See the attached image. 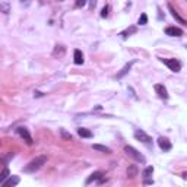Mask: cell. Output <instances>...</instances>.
Masks as SVG:
<instances>
[{
	"label": "cell",
	"mask_w": 187,
	"mask_h": 187,
	"mask_svg": "<svg viewBox=\"0 0 187 187\" xmlns=\"http://www.w3.org/2000/svg\"><path fill=\"white\" fill-rule=\"evenodd\" d=\"M152 174H154V167H146V168H145L143 177L149 178V177H152Z\"/></svg>",
	"instance_id": "cell-19"
},
{
	"label": "cell",
	"mask_w": 187,
	"mask_h": 187,
	"mask_svg": "<svg viewBox=\"0 0 187 187\" xmlns=\"http://www.w3.org/2000/svg\"><path fill=\"white\" fill-rule=\"evenodd\" d=\"M124 152L129 155V157H132L134 161H138V162H142V164L146 162V159H145L143 155L140 154L138 149H134L133 146H129V145H127V146H124Z\"/></svg>",
	"instance_id": "cell-2"
},
{
	"label": "cell",
	"mask_w": 187,
	"mask_h": 187,
	"mask_svg": "<svg viewBox=\"0 0 187 187\" xmlns=\"http://www.w3.org/2000/svg\"><path fill=\"white\" fill-rule=\"evenodd\" d=\"M104 175V173L102 171H95V173H92L89 177L86 178V181H85V184H91L92 181H96V180H100L101 177Z\"/></svg>",
	"instance_id": "cell-11"
},
{
	"label": "cell",
	"mask_w": 187,
	"mask_h": 187,
	"mask_svg": "<svg viewBox=\"0 0 187 187\" xmlns=\"http://www.w3.org/2000/svg\"><path fill=\"white\" fill-rule=\"evenodd\" d=\"M60 134H62V138L64 140H72V134L69 133V132H66L64 129H60Z\"/></svg>",
	"instance_id": "cell-20"
},
{
	"label": "cell",
	"mask_w": 187,
	"mask_h": 187,
	"mask_svg": "<svg viewBox=\"0 0 187 187\" xmlns=\"http://www.w3.org/2000/svg\"><path fill=\"white\" fill-rule=\"evenodd\" d=\"M0 10H2L3 13H9L10 12L9 5H7V3H0Z\"/></svg>",
	"instance_id": "cell-22"
},
{
	"label": "cell",
	"mask_w": 187,
	"mask_h": 187,
	"mask_svg": "<svg viewBox=\"0 0 187 187\" xmlns=\"http://www.w3.org/2000/svg\"><path fill=\"white\" fill-rule=\"evenodd\" d=\"M127 174H129L130 177H134V175H138V171H136V168L134 167H132L129 171H127Z\"/></svg>",
	"instance_id": "cell-25"
},
{
	"label": "cell",
	"mask_w": 187,
	"mask_h": 187,
	"mask_svg": "<svg viewBox=\"0 0 187 187\" xmlns=\"http://www.w3.org/2000/svg\"><path fill=\"white\" fill-rule=\"evenodd\" d=\"M138 24H139V25H146V24H148V15H146V13L140 15V18H139V21H138Z\"/></svg>",
	"instance_id": "cell-21"
},
{
	"label": "cell",
	"mask_w": 187,
	"mask_h": 187,
	"mask_svg": "<svg viewBox=\"0 0 187 187\" xmlns=\"http://www.w3.org/2000/svg\"><path fill=\"white\" fill-rule=\"evenodd\" d=\"M21 180H19V177L18 175H10V178L7 180V181H3V184L2 186H5V187H13V186H16L18 183H19Z\"/></svg>",
	"instance_id": "cell-12"
},
{
	"label": "cell",
	"mask_w": 187,
	"mask_h": 187,
	"mask_svg": "<svg viewBox=\"0 0 187 187\" xmlns=\"http://www.w3.org/2000/svg\"><path fill=\"white\" fill-rule=\"evenodd\" d=\"M77 134H79L81 138H85V139H91L92 136H94L91 130L85 129V127H79V129H77Z\"/></svg>",
	"instance_id": "cell-13"
},
{
	"label": "cell",
	"mask_w": 187,
	"mask_h": 187,
	"mask_svg": "<svg viewBox=\"0 0 187 187\" xmlns=\"http://www.w3.org/2000/svg\"><path fill=\"white\" fill-rule=\"evenodd\" d=\"M145 184H154V180H145Z\"/></svg>",
	"instance_id": "cell-28"
},
{
	"label": "cell",
	"mask_w": 187,
	"mask_h": 187,
	"mask_svg": "<svg viewBox=\"0 0 187 187\" xmlns=\"http://www.w3.org/2000/svg\"><path fill=\"white\" fill-rule=\"evenodd\" d=\"M158 146L161 149H162L164 152H168V151H171V148H173V145H171V142L167 139V138H158Z\"/></svg>",
	"instance_id": "cell-6"
},
{
	"label": "cell",
	"mask_w": 187,
	"mask_h": 187,
	"mask_svg": "<svg viewBox=\"0 0 187 187\" xmlns=\"http://www.w3.org/2000/svg\"><path fill=\"white\" fill-rule=\"evenodd\" d=\"M136 31H138V28H136V26H130V28L124 29V31H123V32H121L120 35L123 37V38H127V37H129L130 34H134Z\"/></svg>",
	"instance_id": "cell-17"
},
{
	"label": "cell",
	"mask_w": 187,
	"mask_h": 187,
	"mask_svg": "<svg viewBox=\"0 0 187 187\" xmlns=\"http://www.w3.org/2000/svg\"><path fill=\"white\" fill-rule=\"evenodd\" d=\"M73 57H75V63H76V64H82V63H83V54H82L81 50H75Z\"/></svg>",
	"instance_id": "cell-15"
},
{
	"label": "cell",
	"mask_w": 187,
	"mask_h": 187,
	"mask_svg": "<svg viewBox=\"0 0 187 187\" xmlns=\"http://www.w3.org/2000/svg\"><path fill=\"white\" fill-rule=\"evenodd\" d=\"M168 9H170V12H171V15H173L174 19H177L178 22H180V24H183V25H187V21H186V19H183L181 16H180V15L177 13V10H175V9L173 7V5H168Z\"/></svg>",
	"instance_id": "cell-10"
},
{
	"label": "cell",
	"mask_w": 187,
	"mask_h": 187,
	"mask_svg": "<svg viewBox=\"0 0 187 187\" xmlns=\"http://www.w3.org/2000/svg\"><path fill=\"white\" fill-rule=\"evenodd\" d=\"M47 162V157L45 155H41V157H37V158L31 159L26 165L24 167V173L26 174H34L37 173L38 170H41V168L44 167V164Z\"/></svg>",
	"instance_id": "cell-1"
},
{
	"label": "cell",
	"mask_w": 187,
	"mask_h": 187,
	"mask_svg": "<svg viewBox=\"0 0 187 187\" xmlns=\"http://www.w3.org/2000/svg\"><path fill=\"white\" fill-rule=\"evenodd\" d=\"M165 34L170 35V37H181V35H183V29L175 28V26H168V28L165 29Z\"/></svg>",
	"instance_id": "cell-8"
},
{
	"label": "cell",
	"mask_w": 187,
	"mask_h": 187,
	"mask_svg": "<svg viewBox=\"0 0 187 187\" xmlns=\"http://www.w3.org/2000/svg\"><path fill=\"white\" fill-rule=\"evenodd\" d=\"M92 149H95V151H100V152H104V154H111V149L107 148V146H104V145H92Z\"/></svg>",
	"instance_id": "cell-16"
},
{
	"label": "cell",
	"mask_w": 187,
	"mask_h": 187,
	"mask_svg": "<svg viewBox=\"0 0 187 187\" xmlns=\"http://www.w3.org/2000/svg\"><path fill=\"white\" fill-rule=\"evenodd\" d=\"M155 92L158 94V96L161 100H168V92H167V88L161 85V83H157L155 85Z\"/></svg>",
	"instance_id": "cell-7"
},
{
	"label": "cell",
	"mask_w": 187,
	"mask_h": 187,
	"mask_svg": "<svg viewBox=\"0 0 187 187\" xmlns=\"http://www.w3.org/2000/svg\"><path fill=\"white\" fill-rule=\"evenodd\" d=\"M134 138L139 140V142L145 143V145H151V143H152V139H151V136L145 133L143 130H136V132H134Z\"/></svg>",
	"instance_id": "cell-5"
},
{
	"label": "cell",
	"mask_w": 187,
	"mask_h": 187,
	"mask_svg": "<svg viewBox=\"0 0 187 187\" xmlns=\"http://www.w3.org/2000/svg\"><path fill=\"white\" fill-rule=\"evenodd\" d=\"M66 54V47L64 45H56V48H54V51H53V56L56 58H62L63 56Z\"/></svg>",
	"instance_id": "cell-9"
},
{
	"label": "cell",
	"mask_w": 187,
	"mask_h": 187,
	"mask_svg": "<svg viewBox=\"0 0 187 187\" xmlns=\"http://www.w3.org/2000/svg\"><path fill=\"white\" fill-rule=\"evenodd\" d=\"M132 64H133V63H127V64H126V66L121 69L120 72L117 73V76H115V77H117V79H121L123 76H126V75L130 72V69H132Z\"/></svg>",
	"instance_id": "cell-14"
},
{
	"label": "cell",
	"mask_w": 187,
	"mask_h": 187,
	"mask_svg": "<svg viewBox=\"0 0 187 187\" xmlns=\"http://www.w3.org/2000/svg\"><path fill=\"white\" fill-rule=\"evenodd\" d=\"M88 0H76V7H83V6L86 5Z\"/></svg>",
	"instance_id": "cell-26"
},
{
	"label": "cell",
	"mask_w": 187,
	"mask_h": 187,
	"mask_svg": "<svg viewBox=\"0 0 187 187\" xmlns=\"http://www.w3.org/2000/svg\"><path fill=\"white\" fill-rule=\"evenodd\" d=\"M35 96H43V92H38V91H37V92H35Z\"/></svg>",
	"instance_id": "cell-29"
},
{
	"label": "cell",
	"mask_w": 187,
	"mask_h": 187,
	"mask_svg": "<svg viewBox=\"0 0 187 187\" xmlns=\"http://www.w3.org/2000/svg\"><path fill=\"white\" fill-rule=\"evenodd\" d=\"M7 177H9V170H7V168H5V170H3V173L0 174V186L3 184V181H5Z\"/></svg>",
	"instance_id": "cell-18"
},
{
	"label": "cell",
	"mask_w": 187,
	"mask_h": 187,
	"mask_svg": "<svg viewBox=\"0 0 187 187\" xmlns=\"http://www.w3.org/2000/svg\"><path fill=\"white\" fill-rule=\"evenodd\" d=\"M16 133L19 134L21 138H22V139H24L28 145H32V143H34L32 136H31V133L28 132V129H26V127H24V126H21V127H18V129H16Z\"/></svg>",
	"instance_id": "cell-4"
},
{
	"label": "cell",
	"mask_w": 187,
	"mask_h": 187,
	"mask_svg": "<svg viewBox=\"0 0 187 187\" xmlns=\"http://www.w3.org/2000/svg\"><path fill=\"white\" fill-rule=\"evenodd\" d=\"M19 2H21V5H22V6H29L32 0H19Z\"/></svg>",
	"instance_id": "cell-27"
},
{
	"label": "cell",
	"mask_w": 187,
	"mask_h": 187,
	"mask_svg": "<svg viewBox=\"0 0 187 187\" xmlns=\"http://www.w3.org/2000/svg\"><path fill=\"white\" fill-rule=\"evenodd\" d=\"M159 62H162L165 66L170 67V70H173V72L178 73L181 70V63L175 60V58H159Z\"/></svg>",
	"instance_id": "cell-3"
},
{
	"label": "cell",
	"mask_w": 187,
	"mask_h": 187,
	"mask_svg": "<svg viewBox=\"0 0 187 187\" xmlns=\"http://www.w3.org/2000/svg\"><path fill=\"white\" fill-rule=\"evenodd\" d=\"M108 9H110L108 6H104V7H102V10H101V16H102V18H107V16H108Z\"/></svg>",
	"instance_id": "cell-23"
},
{
	"label": "cell",
	"mask_w": 187,
	"mask_h": 187,
	"mask_svg": "<svg viewBox=\"0 0 187 187\" xmlns=\"http://www.w3.org/2000/svg\"><path fill=\"white\" fill-rule=\"evenodd\" d=\"M89 2V9L94 10L96 7V3H98V0H88Z\"/></svg>",
	"instance_id": "cell-24"
}]
</instances>
